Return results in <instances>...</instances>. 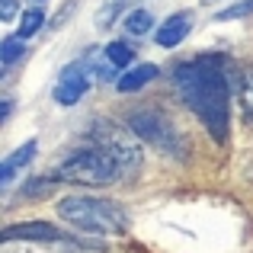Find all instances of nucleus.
<instances>
[{
  "mask_svg": "<svg viewBox=\"0 0 253 253\" xmlns=\"http://www.w3.org/2000/svg\"><path fill=\"white\" fill-rule=\"evenodd\" d=\"M0 241L13 244V241H39V244H58V241H68L64 231H58L55 224L48 221H23V224H10L3 228Z\"/></svg>",
  "mask_w": 253,
  "mask_h": 253,
  "instance_id": "7",
  "label": "nucleus"
},
{
  "mask_svg": "<svg viewBox=\"0 0 253 253\" xmlns=\"http://www.w3.org/2000/svg\"><path fill=\"white\" fill-rule=\"evenodd\" d=\"M51 183H55V176H51V179H32V183H26V196H29V199H39V196H48V192L51 189H55V186H51Z\"/></svg>",
  "mask_w": 253,
  "mask_h": 253,
  "instance_id": "16",
  "label": "nucleus"
},
{
  "mask_svg": "<svg viewBox=\"0 0 253 253\" xmlns=\"http://www.w3.org/2000/svg\"><path fill=\"white\" fill-rule=\"evenodd\" d=\"M151 26H154V16H151L144 6H138V10H131L128 16H125V32H131V36H148Z\"/></svg>",
  "mask_w": 253,
  "mask_h": 253,
  "instance_id": "12",
  "label": "nucleus"
},
{
  "mask_svg": "<svg viewBox=\"0 0 253 253\" xmlns=\"http://www.w3.org/2000/svg\"><path fill=\"white\" fill-rule=\"evenodd\" d=\"M55 179H68V183H81V186H109L122 179L116 157L106 148H99L96 141H86L77 151H71L55 170Z\"/></svg>",
  "mask_w": 253,
  "mask_h": 253,
  "instance_id": "3",
  "label": "nucleus"
},
{
  "mask_svg": "<svg viewBox=\"0 0 253 253\" xmlns=\"http://www.w3.org/2000/svg\"><path fill=\"white\" fill-rule=\"evenodd\" d=\"M173 90L196 112L218 144L228 141L231 128V74L224 55H199L173 68Z\"/></svg>",
  "mask_w": 253,
  "mask_h": 253,
  "instance_id": "1",
  "label": "nucleus"
},
{
  "mask_svg": "<svg viewBox=\"0 0 253 253\" xmlns=\"http://www.w3.org/2000/svg\"><path fill=\"white\" fill-rule=\"evenodd\" d=\"M13 16H16V0H0V19L10 23Z\"/></svg>",
  "mask_w": 253,
  "mask_h": 253,
  "instance_id": "18",
  "label": "nucleus"
},
{
  "mask_svg": "<svg viewBox=\"0 0 253 253\" xmlns=\"http://www.w3.org/2000/svg\"><path fill=\"white\" fill-rule=\"evenodd\" d=\"M93 81H96V77H93L90 68H86V61L68 64V68L58 74V84H55V103H61V106H77V103L86 96V90H90Z\"/></svg>",
  "mask_w": 253,
  "mask_h": 253,
  "instance_id": "6",
  "label": "nucleus"
},
{
  "mask_svg": "<svg viewBox=\"0 0 253 253\" xmlns=\"http://www.w3.org/2000/svg\"><path fill=\"white\" fill-rule=\"evenodd\" d=\"M86 138L90 141H96L99 148H106L112 157H116L119 170H122V179H135L138 170H141V138L128 128H122V125L109 122V119H96V122L86 128Z\"/></svg>",
  "mask_w": 253,
  "mask_h": 253,
  "instance_id": "4",
  "label": "nucleus"
},
{
  "mask_svg": "<svg viewBox=\"0 0 253 253\" xmlns=\"http://www.w3.org/2000/svg\"><path fill=\"white\" fill-rule=\"evenodd\" d=\"M36 148H39L36 141H26L23 148H16L3 164H0V186H3V189H10L13 179H16L19 173H23V170L32 164V157H36Z\"/></svg>",
  "mask_w": 253,
  "mask_h": 253,
  "instance_id": "9",
  "label": "nucleus"
},
{
  "mask_svg": "<svg viewBox=\"0 0 253 253\" xmlns=\"http://www.w3.org/2000/svg\"><path fill=\"white\" fill-rule=\"evenodd\" d=\"M192 29V16L189 13H173L170 19H164L161 29L154 32V42L161 45V48H173V45H179L186 36H189Z\"/></svg>",
  "mask_w": 253,
  "mask_h": 253,
  "instance_id": "8",
  "label": "nucleus"
},
{
  "mask_svg": "<svg viewBox=\"0 0 253 253\" xmlns=\"http://www.w3.org/2000/svg\"><path fill=\"white\" fill-rule=\"evenodd\" d=\"M154 81H157L154 64H131V68H125V74L119 77L116 90L119 93H138V90H144V86L154 84Z\"/></svg>",
  "mask_w": 253,
  "mask_h": 253,
  "instance_id": "10",
  "label": "nucleus"
},
{
  "mask_svg": "<svg viewBox=\"0 0 253 253\" xmlns=\"http://www.w3.org/2000/svg\"><path fill=\"white\" fill-rule=\"evenodd\" d=\"M128 128L135 131L141 141L154 144L157 151H164V154L170 157H186V141L183 135H179V128L170 122L167 116H164L161 109H151V106H141V109H135L128 116Z\"/></svg>",
  "mask_w": 253,
  "mask_h": 253,
  "instance_id": "5",
  "label": "nucleus"
},
{
  "mask_svg": "<svg viewBox=\"0 0 253 253\" xmlns=\"http://www.w3.org/2000/svg\"><path fill=\"white\" fill-rule=\"evenodd\" d=\"M241 106H244L247 122H253V64L244 71V77H241Z\"/></svg>",
  "mask_w": 253,
  "mask_h": 253,
  "instance_id": "15",
  "label": "nucleus"
},
{
  "mask_svg": "<svg viewBox=\"0 0 253 253\" xmlns=\"http://www.w3.org/2000/svg\"><path fill=\"white\" fill-rule=\"evenodd\" d=\"M106 55H109V61L116 68H131V61H135V48L128 42H109L106 45Z\"/></svg>",
  "mask_w": 253,
  "mask_h": 253,
  "instance_id": "13",
  "label": "nucleus"
},
{
  "mask_svg": "<svg viewBox=\"0 0 253 253\" xmlns=\"http://www.w3.org/2000/svg\"><path fill=\"white\" fill-rule=\"evenodd\" d=\"M58 218L86 234H122L128 228L125 209L99 196H68L58 202Z\"/></svg>",
  "mask_w": 253,
  "mask_h": 253,
  "instance_id": "2",
  "label": "nucleus"
},
{
  "mask_svg": "<svg viewBox=\"0 0 253 253\" xmlns=\"http://www.w3.org/2000/svg\"><path fill=\"white\" fill-rule=\"evenodd\" d=\"M42 23H45V13L39 10V6H32V10H26V13H23V19H19V32H16V36L32 39L39 29H42Z\"/></svg>",
  "mask_w": 253,
  "mask_h": 253,
  "instance_id": "14",
  "label": "nucleus"
},
{
  "mask_svg": "<svg viewBox=\"0 0 253 253\" xmlns=\"http://www.w3.org/2000/svg\"><path fill=\"white\" fill-rule=\"evenodd\" d=\"M19 58H26V39L23 36H6L3 42H0V61H3V71L13 68Z\"/></svg>",
  "mask_w": 253,
  "mask_h": 253,
  "instance_id": "11",
  "label": "nucleus"
},
{
  "mask_svg": "<svg viewBox=\"0 0 253 253\" xmlns=\"http://www.w3.org/2000/svg\"><path fill=\"white\" fill-rule=\"evenodd\" d=\"M247 13H253V0H244V3L231 6V10H221L215 19H241V16H247Z\"/></svg>",
  "mask_w": 253,
  "mask_h": 253,
  "instance_id": "17",
  "label": "nucleus"
}]
</instances>
